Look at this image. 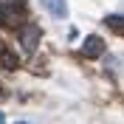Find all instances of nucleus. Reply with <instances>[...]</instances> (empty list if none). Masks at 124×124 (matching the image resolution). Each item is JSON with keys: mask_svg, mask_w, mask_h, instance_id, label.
<instances>
[{"mask_svg": "<svg viewBox=\"0 0 124 124\" xmlns=\"http://www.w3.org/2000/svg\"><path fill=\"white\" fill-rule=\"evenodd\" d=\"M104 23H107V25H110L113 31L124 34V17H121V14H110V17H104Z\"/></svg>", "mask_w": 124, "mask_h": 124, "instance_id": "obj_5", "label": "nucleus"}, {"mask_svg": "<svg viewBox=\"0 0 124 124\" xmlns=\"http://www.w3.org/2000/svg\"><path fill=\"white\" fill-rule=\"evenodd\" d=\"M0 23L11 25V28L28 23V3L25 0H0Z\"/></svg>", "mask_w": 124, "mask_h": 124, "instance_id": "obj_1", "label": "nucleus"}, {"mask_svg": "<svg viewBox=\"0 0 124 124\" xmlns=\"http://www.w3.org/2000/svg\"><path fill=\"white\" fill-rule=\"evenodd\" d=\"M17 124H28V121H17Z\"/></svg>", "mask_w": 124, "mask_h": 124, "instance_id": "obj_7", "label": "nucleus"}, {"mask_svg": "<svg viewBox=\"0 0 124 124\" xmlns=\"http://www.w3.org/2000/svg\"><path fill=\"white\" fill-rule=\"evenodd\" d=\"M0 124H6V116H3V113H0Z\"/></svg>", "mask_w": 124, "mask_h": 124, "instance_id": "obj_6", "label": "nucleus"}, {"mask_svg": "<svg viewBox=\"0 0 124 124\" xmlns=\"http://www.w3.org/2000/svg\"><path fill=\"white\" fill-rule=\"evenodd\" d=\"M39 3H42V8H45V11H51V14L59 17V20H65V17H68V3H65V0H39Z\"/></svg>", "mask_w": 124, "mask_h": 124, "instance_id": "obj_4", "label": "nucleus"}, {"mask_svg": "<svg viewBox=\"0 0 124 124\" xmlns=\"http://www.w3.org/2000/svg\"><path fill=\"white\" fill-rule=\"evenodd\" d=\"M82 54L85 56H101L104 54V39L96 37V34H90V37L85 39V45H82Z\"/></svg>", "mask_w": 124, "mask_h": 124, "instance_id": "obj_3", "label": "nucleus"}, {"mask_svg": "<svg viewBox=\"0 0 124 124\" xmlns=\"http://www.w3.org/2000/svg\"><path fill=\"white\" fill-rule=\"evenodd\" d=\"M20 45H23V51H25L28 56L37 51V45H39V25L28 23L23 31H20Z\"/></svg>", "mask_w": 124, "mask_h": 124, "instance_id": "obj_2", "label": "nucleus"}]
</instances>
